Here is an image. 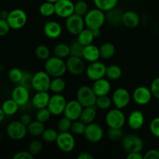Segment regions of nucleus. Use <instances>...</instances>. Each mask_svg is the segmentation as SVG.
<instances>
[{
  "instance_id": "4be33fe9",
  "label": "nucleus",
  "mask_w": 159,
  "mask_h": 159,
  "mask_svg": "<svg viewBox=\"0 0 159 159\" xmlns=\"http://www.w3.org/2000/svg\"><path fill=\"white\" fill-rule=\"evenodd\" d=\"M50 99L51 96L48 92H36L31 99V104L36 110L46 108L48 107Z\"/></svg>"
},
{
  "instance_id": "4468645a",
  "label": "nucleus",
  "mask_w": 159,
  "mask_h": 159,
  "mask_svg": "<svg viewBox=\"0 0 159 159\" xmlns=\"http://www.w3.org/2000/svg\"><path fill=\"white\" fill-rule=\"evenodd\" d=\"M130 93L127 89L124 88H118L113 93L112 95V100L113 104L115 107L117 109L126 108L130 102Z\"/></svg>"
},
{
  "instance_id": "6e6552de",
  "label": "nucleus",
  "mask_w": 159,
  "mask_h": 159,
  "mask_svg": "<svg viewBox=\"0 0 159 159\" xmlns=\"http://www.w3.org/2000/svg\"><path fill=\"white\" fill-rule=\"evenodd\" d=\"M11 29L20 30L26 24L27 22V15L24 10L21 9H15L9 12L7 19Z\"/></svg>"
},
{
  "instance_id": "f8f14e48",
  "label": "nucleus",
  "mask_w": 159,
  "mask_h": 159,
  "mask_svg": "<svg viewBox=\"0 0 159 159\" xmlns=\"http://www.w3.org/2000/svg\"><path fill=\"white\" fill-rule=\"evenodd\" d=\"M67 100L65 96L61 93H57L51 96L48 108L54 116H59L64 113L65 107H66Z\"/></svg>"
},
{
  "instance_id": "a211bd4d",
  "label": "nucleus",
  "mask_w": 159,
  "mask_h": 159,
  "mask_svg": "<svg viewBox=\"0 0 159 159\" xmlns=\"http://www.w3.org/2000/svg\"><path fill=\"white\" fill-rule=\"evenodd\" d=\"M83 108L84 107H82V104L77 99L70 100L67 102L66 107L64 111V116L72 121L77 120L80 118Z\"/></svg>"
},
{
  "instance_id": "b1692460",
  "label": "nucleus",
  "mask_w": 159,
  "mask_h": 159,
  "mask_svg": "<svg viewBox=\"0 0 159 159\" xmlns=\"http://www.w3.org/2000/svg\"><path fill=\"white\" fill-rule=\"evenodd\" d=\"M141 23V18L138 13L133 10H128L124 12L123 15V24L127 28L134 29L138 26Z\"/></svg>"
},
{
  "instance_id": "de8ad7c7",
  "label": "nucleus",
  "mask_w": 159,
  "mask_h": 159,
  "mask_svg": "<svg viewBox=\"0 0 159 159\" xmlns=\"http://www.w3.org/2000/svg\"><path fill=\"white\" fill-rule=\"evenodd\" d=\"M51 116H52V113L48 110V107H46V108L37 110V113H36V120L42 123H46L51 119Z\"/></svg>"
},
{
  "instance_id": "9d476101",
  "label": "nucleus",
  "mask_w": 159,
  "mask_h": 159,
  "mask_svg": "<svg viewBox=\"0 0 159 159\" xmlns=\"http://www.w3.org/2000/svg\"><path fill=\"white\" fill-rule=\"evenodd\" d=\"M65 20V28L71 35L77 36L85 29V23L83 16L74 13Z\"/></svg>"
},
{
  "instance_id": "f03ea898",
  "label": "nucleus",
  "mask_w": 159,
  "mask_h": 159,
  "mask_svg": "<svg viewBox=\"0 0 159 159\" xmlns=\"http://www.w3.org/2000/svg\"><path fill=\"white\" fill-rule=\"evenodd\" d=\"M84 20H85V26L89 29L92 30L101 29V27L107 21L106 12L96 7L95 9L89 10V12L84 16Z\"/></svg>"
},
{
  "instance_id": "2eb2a0df",
  "label": "nucleus",
  "mask_w": 159,
  "mask_h": 159,
  "mask_svg": "<svg viewBox=\"0 0 159 159\" xmlns=\"http://www.w3.org/2000/svg\"><path fill=\"white\" fill-rule=\"evenodd\" d=\"M153 95L150 88L146 86H138L134 90L132 98L136 104L139 106L148 105L152 100Z\"/></svg>"
},
{
  "instance_id": "052dcab7",
  "label": "nucleus",
  "mask_w": 159,
  "mask_h": 159,
  "mask_svg": "<svg viewBox=\"0 0 159 159\" xmlns=\"http://www.w3.org/2000/svg\"><path fill=\"white\" fill-rule=\"evenodd\" d=\"M93 34H94L95 38H96V37H100V35H101V30H100V29L93 30Z\"/></svg>"
},
{
  "instance_id": "5701e85b",
  "label": "nucleus",
  "mask_w": 159,
  "mask_h": 159,
  "mask_svg": "<svg viewBox=\"0 0 159 159\" xmlns=\"http://www.w3.org/2000/svg\"><path fill=\"white\" fill-rule=\"evenodd\" d=\"M92 88L97 96L108 95L111 91L110 82H109L108 79H107L105 78L94 81L93 85H92Z\"/></svg>"
},
{
  "instance_id": "864d4df0",
  "label": "nucleus",
  "mask_w": 159,
  "mask_h": 159,
  "mask_svg": "<svg viewBox=\"0 0 159 159\" xmlns=\"http://www.w3.org/2000/svg\"><path fill=\"white\" fill-rule=\"evenodd\" d=\"M34 155L29 151H20L12 156L13 159H33Z\"/></svg>"
},
{
  "instance_id": "a878e982",
  "label": "nucleus",
  "mask_w": 159,
  "mask_h": 159,
  "mask_svg": "<svg viewBox=\"0 0 159 159\" xmlns=\"http://www.w3.org/2000/svg\"><path fill=\"white\" fill-rule=\"evenodd\" d=\"M123 15H124V12H121L120 9L114 8L106 12L107 21L114 26L123 24Z\"/></svg>"
},
{
  "instance_id": "393cba45",
  "label": "nucleus",
  "mask_w": 159,
  "mask_h": 159,
  "mask_svg": "<svg viewBox=\"0 0 159 159\" xmlns=\"http://www.w3.org/2000/svg\"><path fill=\"white\" fill-rule=\"evenodd\" d=\"M99 57H101L99 48L93 44V43L85 46L83 51V56H82V58L84 60L92 63V62L99 61Z\"/></svg>"
},
{
  "instance_id": "a19ab883",
  "label": "nucleus",
  "mask_w": 159,
  "mask_h": 159,
  "mask_svg": "<svg viewBox=\"0 0 159 159\" xmlns=\"http://www.w3.org/2000/svg\"><path fill=\"white\" fill-rule=\"evenodd\" d=\"M85 46L81 44L77 40H74L70 44V56L82 57L83 56V51Z\"/></svg>"
},
{
  "instance_id": "f257e3e1",
  "label": "nucleus",
  "mask_w": 159,
  "mask_h": 159,
  "mask_svg": "<svg viewBox=\"0 0 159 159\" xmlns=\"http://www.w3.org/2000/svg\"><path fill=\"white\" fill-rule=\"evenodd\" d=\"M45 71L51 75V77H62L66 73L67 65L66 61L63 58L54 56L50 57L45 61Z\"/></svg>"
},
{
  "instance_id": "0eeeda50",
  "label": "nucleus",
  "mask_w": 159,
  "mask_h": 159,
  "mask_svg": "<svg viewBox=\"0 0 159 159\" xmlns=\"http://www.w3.org/2000/svg\"><path fill=\"white\" fill-rule=\"evenodd\" d=\"M105 120L107 126L112 128H122L127 123L124 112L117 108L109 110L106 115Z\"/></svg>"
},
{
  "instance_id": "e433bc0d",
  "label": "nucleus",
  "mask_w": 159,
  "mask_h": 159,
  "mask_svg": "<svg viewBox=\"0 0 159 159\" xmlns=\"http://www.w3.org/2000/svg\"><path fill=\"white\" fill-rule=\"evenodd\" d=\"M112 104H113L112 98L108 96V95L97 96V99H96V108L99 109L101 110H109L111 107Z\"/></svg>"
},
{
  "instance_id": "bb28decb",
  "label": "nucleus",
  "mask_w": 159,
  "mask_h": 159,
  "mask_svg": "<svg viewBox=\"0 0 159 159\" xmlns=\"http://www.w3.org/2000/svg\"><path fill=\"white\" fill-rule=\"evenodd\" d=\"M96 115H97V110H96V106L84 107L79 120L85 123V124H91L94 122Z\"/></svg>"
},
{
  "instance_id": "58836bf2",
  "label": "nucleus",
  "mask_w": 159,
  "mask_h": 159,
  "mask_svg": "<svg viewBox=\"0 0 159 159\" xmlns=\"http://www.w3.org/2000/svg\"><path fill=\"white\" fill-rule=\"evenodd\" d=\"M86 125L85 123L82 122L80 120H77L72 121V124H71V130L70 131L75 135H78V136H80V135H84L85 131V129H86Z\"/></svg>"
},
{
  "instance_id": "49530a36",
  "label": "nucleus",
  "mask_w": 159,
  "mask_h": 159,
  "mask_svg": "<svg viewBox=\"0 0 159 159\" xmlns=\"http://www.w3.org/2000/svg\"><path fill=\"white\" fill-rule=\"evenodd\" d=\"M71 124H72V120H71L68 119V117L64 116L63 117L61 118L58 120V122H57V130L60 132L70 131V130H71Z\"/></svg>"
},
{
  "instance_id": "37998d69",
  "label": "nucleus",
  "mask_w": 159,
  "mask_h": 159,
  "mask_svg": "<svg viewBox=\"0 0 159 159\" xmlns=\"http://www.w3.org/2000/svg\"><path fill=\"white\" fill-rule=\"evenodd\" d=\"M42 149H43V143L38 139H34L29 143V145H28V151L34 156L40 154Z\"/></svg>"
},
{
  "instance_id": "2f4dec72",
  "label": "nucleus",
  "mask_w": 159,
  "mask_h": 159,
  "mask_svg": "<svg viewBox=\"0 0 159 159\" xmlns=\"http://www.w3.org/2000/svg\"><path fill=\"white\" fill-rule=\"evenodd\" d=\"M96 8L107 12L116 7L118 0H93Z\"/></svg>"
},
{
  "instance_id": "4d7b16f0",
  "label": "nucleus",
  "mask_w": 159,
  "mask_h": 159,
  "mask_svg": "<svg viewBox=\"0 0 159 159\" xmlns=\"http://www.w3.org/2000/svg\"><path fill=\"white\" fill-rule=\"evenodd\" d=\"M127 159H144V155H141V152H131L127 153Z\"/></svg>"
},
{
  "instance_id": "ddd939ff",
  "label": "nucleus",
  "mask_w": 159,
  "mask_h": 159,
  "mask_svg": "<svg viewBox=\"0 0 159 159\" xmlns=\"http://www.w3.org/2000/svg\"><path fill=\"white\" fill-rule=\"evenodd\" d=\"M107 67L105 64L99 61L92 62L85 69V74L88 79L94 82L105 77Z\"/></svg>"
},
{
  "instance_id": "4c0bfd02",
  "label": "nucleus",
  "mask_w": 159,
  "mask_h": 159,
  "mask_svg": "<svg viewBox=\"0 0 159 159\" xmlns=\"http://www.w3.org/2000/svg\"><path fill=\"white\" fill-rule=\"evenodd\" d=\"M34 54L37 58L41 61H47L51 57V51L49 48L44 44H40L36 47Z\"/></svg>"
},
{
  "instance_id": "5fc2aeb1",
  "label": "nucleus",
  "mask_w": 159,
  "mask_h": 159,
  "mask_svg": "<svg viewBox=\"0 0 159 159\" xmlns=\"http://www.w3.org/2000/svg\"><path fill=\"white\" fill-rule=\"evenodd\" d=\"M144 159H159V151L157 149H151L144 155Z\"/></svg>"
},
{
  "instance_id": "aec40b11",
  "label": "nucleus",
  "mask_w": 159,
  "mask_h": 159,
  "mask_svg": "<svg viewBox=\"0 0 159 159\" xmlns=\"http://www.w3.org/2000/svg\"><path fill=\"white\" fill-rule=\"evenodd\" d=\"M145 118L144 113L140 110H134L129 114L127 124L130 129L134 130H140L144 126Z\"/></svg>"
},
{
  "instance_id": "f3484780",
  "label": "nucleus",
  "mask_w": 159,
  "mask_h": 159,
  "mask_svg": "<svg viewBox=\"0 0 159 159\" xmlns=\"http://www.w3.org/2000/svg\"><path fill=\"white\" fill-rule=\"evenodd\" d=\"M54 5L55 14L60 18L66 19L75 13V3L71 0H58Z\"/></svg>"
},
{
  "instance_id": "ea45409f",
  "label": "nucleus",
  "mask_w": 159,
  "mask_h": 159,
  "mask_svg": "<svg viewBox=\"0 0 159 159\" xmlns=\"http://www.w3.org/2000/svg\"><path fill=\"white\" fill-rule=\"evenodd\" d=\"M58 133L56 130L53 128L45 129L41 135V138L44 142L46 143H53L56 142Z\"/></svg>"
},
{
  "instance_id": "a18cd8bd",
  "label": "nucleus",
  "mask_w": 159,
  "mask_h": 159,
  "mask_svg": "<svg viewBox=\"0 0 159 159\" xmlns=\"http://www.w3.org/2000/svg\"><path fill=\"white\" fill-rule=\"evenodd\" d=\"M23 71L18 68H11L8 73V77L10 82L13 83H20L22 77H23Z\"/></svg>"
},
{
  "instance_id": "3c124183",
  "label": "nucleus",
  "mask_w": 159,
  "mask_h": 159,
  "mask_svg": "<svg viewBox=\"0 0 159 159\" xmlns=\"http://www.w3.org/2000/svg\"><path fill=\"white\" fill-rule=\"evenodd\" d=\"M11 27L9 26V23L6 20H3V19H0V35L2 37L7 35L8 33L10 30Z\"/></svg>"
},
{
  "instance_id": "cd10ccee",
  "label": "nucleus",
  "mask_w": 159,
  "mask_h": 159,
  "mask_svg": "<svg viewBox=\"0 0 159 159\" xmlns=\"http://www.w3.org/2000/svg\"><path fill=\"white\" fill-rule=\"evenodd\" d=\"M45 126L44 123H42L40 121L37 120H32V122L27 126V130L28 134L33 137H41L42 134L44 131L45 130Z\"/></svg>"
},
{
  "instance_id": "dca6fc26",
  "label": "nucleus",
  "mask_w": 159,
  "mask_h": 159,
  "mask_svg": "<svg viewBox=\"0 0 159 159\" xmlns=\"http://www.w3.org/2000/svg\"><path fill=\"white\" fill-rule=\"evenodd\" d=\"M67 71L72 75H80L85 71V63L82 57L69 56L66 61Z\"/></svg>"
},
{
  "instance_id": "c756f323",
  "label": "nucleus",
  "mask_w": 159,
  "mask_h": 159,
  "mask_svg": "<svg viewBox=\"0 0 159 159\" xmlns=\"http://www.w3.org/2000/svg\"><path fill=\"white\" fill-rule=\"evenodd\" d=\"M20 106L11 98V99H6L2 104L1 109L4 111L6 116H12L18 112Z\"/></svg>"
},
{
  "instance_id": "20e7f679",
  "label": "nucleus",
  "mask_w": 159,
  "mask_h": 159,
  "mask_svg": "<svg viewBox=\"0 0 159 159\" xmlns=\"http://www.w3.org/2000/svg\"><path fill=\"white\" fill-rule=\"evenodd\" d=\"M97 96L93 91V88L87 85H82L76 93V99L80 102L83 107L96 106Z\"/></svg>"
},
{
  "instance_id": "39448f33",
  "label": "nucleus",
  "mask_w": 159,
  "mask_h": 159,
  "mask_svg": "<svg viewBox=\"0 0 159 159\" xmlns=\"http://www.w3.org/2000/svg\"><path fill=\"white\" fill-rule=\"evenodd\" d=\"M27 134V126L23 124L20 120L12 121L6 127V134L13 141H21L26 138Z\"/></svg>"
},
{
  "instance_id": "603ef678",
  "label": "nucleus",
  "mask_w": 159,
  "mask_h": 159,
  "mask_svg": "<svg viewBox=\"0 0 159 159\" xmlns=\"http://www.w3.org/2000/svg\"><path fill=\"white\" fill-rule=\"evenodd\" d=\"M150 89L152 95H153V97L159 99V77L156 78L152 81Z\"/></svg>"
},
{
  "instance_id": "09e8293b",
  "label": "nucleus",
  "mask_w": 159,
  "mask_h": 159,
  "mask_svg": "<svg viewBox=\"0 0 159 159\" xmlns=\"http://www.w3.org/2000/svg\"><path fill=\"white\" fill-rule=\"evenodd\" d=\"M33 76L34 75L31 74L30 71H24L23 74V77H22L21 80H20L19 85H21L23 86L26 87L28 89H32V81H33Z\"/></svg>"
},
{
  "instance_id": "13d9d810",
  "label": "nucleus",
  "mask_w": 159,
  "mask_h": 159,
  "mask_svg": "<svg viewBox=\"0 0 159 159\" xmlns=\"http://www.w3.org/2000/svg\"><path fill=\"white\" fill-rule=\"evenodd\" d=\"M78 159H94V156L90 153L86 152H81L77 156Z\"/></svg>"
},
{
  "instance_id": "c9c22d12",
  "label": "nucleus",
  "mask_w": 159,
  "mask_h": 159,
  "mask_svg": "<svg viewBox=\"0 0 159 159\" xmlns=\"http://www.w3.org/2000/svg\"><path fill=\"white\" fill-rule=\"evenodd\" d=\"M40 15L44 17H50L55 14V5L51 2L45 1L39 7Z\"/></svg>"
},
{
  "instance_id": "7ed1b4c3",
  "label": "nucleus",
  "mask_w": 159,
  "mask_h": 159,
  "mask_svg": "<svg viewBox=\"0 0 159 159\" xmlns=\"http://www.w3.org/2000/svg\"><path fill=\"white\" fill-rule=\"evenodd\" d=\"M121 146L127 153L141 152L144 149V141L138 135L128 134L123 137L121 140Z\"/></svg>"
},
{
  "instance_id": "1a4fd4ad",
  "label": "nucleus",
  "mask_w": 159,
  "mask_h": 159,
  "mask_svg": "<svg viewBox=\"0 0 159 159\" xmlns=\"http://www.w3.org/2000/svg\"><path fill=\"white\" fill-rule=\"evenodd\" d=\"M56 144L61 152L69 153L74 150L75 147V139L71 132H60L58 134Z\"/></svg>"
},
{
  "instance_id": "bf43d9fd",
  "label": "nucleus",
  "mask_w": 159,
  "mask_h": 159,
  "mask_svg": "<svg viewBox=\"0 0 159 159\" xmlns=\"http://www.w3.org/2000/svg\"><path fill=\"white\" fill-rule=\"evenodd\" d=\"M8 15H9V12H8L6 10H2L1 12V14H0V16H1V19H3V20H6L8 17Z\"/></svg>"
},
{
  "instance_id": "c03bdc74",
  "label": "nucleus",
  "mask_w": 159,
  "mask_h": 159,
  "mask_svg": "<svg viewBox=\"0 0 159 159\" xmlns=\"http://www.w3.org/2000/svg\"><path fill=\"white\" fill-rule=\"evenodd\" d=\"M89 10L88 4L84 0H79L75 3V13L77 15L84 17Z\"/></svg>"
},
{
  "instance_id": "e2e57ef3",
  "label": "nucleus",
  "mask_w": 159,
  "mask_h": 159,
  "mask_svg": "<svg viewBox=\"0 0 159 159\" xmlns=\"http://www.w3.org/2000/svg\"><path fill=\"white\" fill-rule=\"evenodd\" d=\"M45 1H48V2H53V3H55L56 2H57L58 0H45Z\"/></svg>"
},
{
  "instance_id": "f704fd0d",
  "label": "nucleus",
  "mask_w": 159,
  "mask_h": 159,
  "mask_svg": "<svg viewBox=\"0 0 159 159\" xmlns=\"http://www.w3.org/2000/svg\"><path fill=\"white\" fill-rule=\"evenodd\" d=\"M53 51L54 56L64 59L70 56V45L65 43H59L54 46Z\"/></svg>"
},
{
  "instance_id": "6ab92c4d",
  "label": "nucleus",
  "mask_w": 159,
  "mask_h": 159,
  "mask_svg": "<svg viewBox=\"0 0 159 159\" xmlns=\"http://www.w3.org/2000/svg\"><path fill=\"white\" fill-rule=\"evenodd\" d=\"M30 89L21 85H18L12 89L11 98L20 106L25 107L30 100Z\"/></svg>"
},
{
  "instance_id": "473e14b6",
  "label": "nucleus",
  "mask_w": 159,
  "mask_h": 159,
  "mask_svg": "<svg viewBox=\"0 0 159 159\" xmlns=\"http://www.w3.org/2000/svg\"><path fill=\"white\" fill-rule=\"evenodd\" d=\"M65 87H66V82L61 77L53 78L50 85V91L52 92L54 94L61 93L65 89Z\"/></svg>"
},
{
  "instance_id": "6e6d98bb",
  "label": "nucleus",
  "mask_w": 159,
  "mask_h": 159,
  "mask_svg": "<svg viewBox=\"0 0 159 159\" xmlns=\"http://www.w3.org/2000/svg\"><path fill=\"white\" fill-rule=\"evenodd\" d=\"M20 120L23 123V124H25L26 126H28L31 122H32V117L30 114L28 113H24V114L20 116Z\"/></svg>"
},
{
  "instance_id": "7c9ffc66",
  "label": "nucleus",
  "mask_w": 159,
  "mask_h": 159,
  "mask_svg": "<svg viewBox=\"0 0 159 159\" xmlns=\"http://www.w3.org/2000/svg\"><path fill=\"white\" fill-rule=\"evenodd\" d=\"M100 57L103 59H110L114 56L116 52L115 46L110 42H106L99 47Z\"/></svg>"
},
{
  "instance_id": "423d86ee",
  "label": "nucleus",
  "mask_w": 159,
  "mask_h": 159,
  "mask_svg": "<svg viewBox=\"0 0 159 159\" xmlns=\"http://www.w3.org/2000/svg\"><path fill=\"white\" fill-rule=\"evenodd\" d=\"M51 75L46 71H39L34 74L32 89L36 92H48L51 85Z\"/></svg>"
},
{
  "instance_id": "412c9836",
  "label": "nucleus",
  "mask_w": 159,
  "mask_h": 159,
  "mask_svg": "<svg viewBox=\"0 0 159 159\" xmlns=\"http://www.w3.org/2000/svg\"><path fill=\"white\" fill-rule=\"evenodd\" d=\"M45 36L50 39H57L62 34V27L59 23L54 20H49L44 23L43 27Z\"/></svg>"
},
{
  "instance_id": "79ce46f5",
  "label": "nucleus",
  "mask_w": 159,
  "mask_h": 159,
  "mask_svg": "<svg viewBox=\"0 0 159 159\" xmlns=\"http://www.w3.org/2000/svg\"><path fill=\"white\" fill-rule=\"evenodd\" d=\"M107 134L108 139L111 141H121L123 137L124 136L122 128H112V127H109Z\"/></svg>"
},
{
  "instance_id": "72a5a7b5",
  "label": "nucleus",
  "mask_w": 159,
  "mask_h": 159,
  "mask_svg": "<svg viewBox=\"0 0 159 159\" xmlns=\"http://www.w3.org/2000/svg\"><path fill=\"white\" fill-rule=\"evenodd\" d=\"M122 75V69L120 67L116 65H110L107 67L106 77L109 80L116 81L118 80Z\"/></svg>"
},
{
  "instance_id": "9b49d317",
  "label": "nucleus",
  "mask_w": 159,
  "mask_h": 159,
  "mask_svg": "<svg viewBox=\"0 0 159 159\" xmlns=\"http://www.w3.org/2000/svg\"><path fill=\"white\" fill-rule=\"evenodd\" d=\"M104 136V130L102 126L97 123L93 122L86 125L84 137L87 141L92 144H96L102 141Z\"/></svg>"
},
{
  "instance_id": "c85d7f7f",
  "label": "nucleus",
  "mask_w": 159,
  "mask_h": 159,
  "mask_svg": "<svg viewBox=\"0 0 159 159\" xmlns=\"http://www.w3.org/2000/svg\"><path fill=\"white\" fill-rule=\"evenodd\" d=\"M94 39L95 37L93 30L87 27L85 28L82 32L79 33L77 35V40L83 46H87V45L93 43Z\"/></svg>"
},
{
  "instance_id": "8fccbe9b",
  "label": "nucleus",
  "mask_w": 159,
  "mask_h": 159,
  "mask_svg": "<svg viewBox=\"0 0 159 159\" xmlns=\"http://www.w3.org/2000/svg\"><path fill=\"white\" fill-rule=\"evenodd\" d=\"M151 134L155 138H159V117H155L151 121L149 125Z\"/></svg>"
},
{
  "instance_id": "680f3d73",
  "label": "nucleus",
  "mask_w": 159,
  "mask_h": 159,
  "mask_svg": "<svg viewBox=\"0 0 159 159\" xmlns=\"http://www.w3.org/2000/svg\"><path fill=\"white\" fill-rule=\"evenodd\" d=\"M6 113H4V111H3L2 109H0V122H2L3 120H4V118L6 117Z\"/></svg>"
}]
</instances>
